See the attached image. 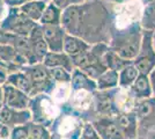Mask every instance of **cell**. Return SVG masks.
I'll list each match as a JSON object with an SVG mask.
<instances>
[{"label": "cell", "instance_id": "cell-3", "mask_svg": "<svg viewBox=\"0 0 155 139\" xmlns=\"http://www.w3.org/2000/svg\"><path fill=\"white\" fill-rule=\"evenodd\" d=\"M110 5V4H109ZM112 13V31L124 30L140 23L145 5L140 0H129L119 5H110Z\"/></svg>", "mask_w": 155, "mask_h": 139}, {"label": "cell", "instance_id": "cell-14", "mask_svg": "<svg viewBox=\"0 0 155 139\" xmlns=\"http://www.w3.org/2000/svg\"><path fill=\"white\" fill-rule=\"evenodd\" d=\"M91 48V44H89L88 42H86L78 36L67 34L65 37L63 51L74 61V60L79 59L80 57H82L84 53L88 52Z\"/></svg>", "mask_w": 155, "mask_h": 139}, {"label": "cell", "instance_id": "cell-17", "mask_svg": "<svg viewBox=\"0 0 155 139\" xmlns=\"http://www.w3.org/2000/svg\"><path fill=\"white\" fill-rule=\"evenodd\" d=\"M111 117L116 121V123L122 129V131L127 139H136L138 137L139 122H138L134 111L129 114L117 113L116 115H114Z\"/></svg>", "mask_w": 155, "mask_h": 139}, {"label": "cell", "instance_id": "cell-6", "mask_svg": "<svg viewBox=\"0 0 155 139\" xmlns=\"http://www.w3.org/2000/svg\"><path fill=\"white\" fill-rule=\"evenodd\" d=\"M31 84V98L39 94H50L54 82L50 77L49 68L43 63L26 65L22 68Z\"/></svg>", "mask_w": 155, "mask_h": 139}, {"label": "cell", "instance_id": "cell-12", "mask_svg": "<svg viewBox=\"0 0 155 139\" xmlns=\"http://www.w3.org/2000/svg\"><path fill=\"white\" fill-rule=\"evenodd\" d=\"M31 122L30 110H18L7 106H2L0 110V123L8 126L9 129H14L16 126L26 125Z\"/></svg>", "mask_w": 155, "mask_h": 139}, {"label": "cell", "instance_id": "cell-34", "mask_svg": "<svg viewBox=\"0 0 155 139\" xmlns=\"http://www.w3.org/2000/svg\"><path fill=\"white\" fill-rule=\"evenodd\" d=\"M5 1L9 7H20L21 5L29 2V1H34V0H5ZM44 1H50V0H44Z\"/></svg>", "mask_w": 155, "mask_h": 139}, {"label": "cell", "instance_id": "cell-1", "mask_svg": "<svg viewBox=\"0 0 155 139\" xmlns=\"http://www.w3.org/2000/svg\"><path fill=\"white\" fill-rule=\"evenodd\" d=\"M61 26L65 31L89 44H109L112 31L111 7L104 0H88L82 5L63 11Z\"/></svg>", "mask_w": 155, "mask_h": 139}, {"label": "cell", "instance_id": "cell-11", "mask_svg": "<svg viewBox=\"0 0 155 139\" xmlns=\"http://www.w3.org/2000/svg\"><path fill=\"white\" fill-rule=\"evenodd\" d=\"M30 100L31 98L28 94L18 88L8 84L2 85V103L5 106L18 110H27L29 109Z\"/></svg>", "mask_w": 155, "mask_h": 139}, {"label": "cell", "instance_id": "cell-28", "mask_svg": "<svg viewBox=\"0 0 155 139\" xmlns=\"http://www.w3.org/2000/svg\"><path fill=\"white\" fill-rule=\"evenodd\" d=\"M140 26L143 30L155 31V5H147L143 8Z\"/></svg>", "mask_w": 155, "mask_h": 139}, {"label": "cell", "instance_id": "cell-9", "mask_svg": "<svg viewBox=\"0 0 155 139\" xmlns=\"http://www.w3.org/2000/svg\"><path fill=\"white\" fill-rule=\"evenodd\" d=\"M94 93L86 89H75L72 92L71 99L66 106L72 111L80 115L86 122H87L86 116H91V122L94 118H96V115L94 111Z\"/></svg>", "mask_w": 155, "mask_h": 139}, {"label": "cell", "instance_id": "cell-8", "mask_svg": "<svg viewBox=\"0 0 155 139\" xmlns=\"http://www.w3.org/2000/svg\"><path fill=\"white\" fill-rule=\"evenodd\" d=\"M132 63L140 74L149 75L155 68V48L152 31L143 30L140 51Z\"/></svg>", "mask_w": 155, "mask_h": 139}, {"label": "cell", "instance_id": "cell-38", "mask_svg": "<svg viewBox=\"0 0 155 139\" xmlns=\"http://www.w3.org/2000/svg\"><path fill=\"white\" fill-rule=\"evenodd\" d=\"M140 1L145 6H147V5H155V0H140Z\"/></svg>", "mask_w": 155, "mask_h": 139}, {"label": "cell", "instance_id": "cell-20", "mask_svg": "<svg viewBox=\"0 0 155 139\" xmlns=\"http://www.w3.org/2000/svg\"><path fill=\"white\" fill-rule=\"evenodd\" d=\"M48 2L49 1H44V0H34V1H29V2L21 5L18 8L28 20L32 21L35 23H39V20L43 15V12L45 9Z\"/></svg>", "mask_w": 155, "mask_h": 139}, {"label": "cell", "instance_id": "cell-5", "mask_svg": "<svg viewBox=\"0 0 155 139\" xmlns=\"http://www.w3.org/2000/svg\"><path fill=\"white\" fill-rule=\"evenodd\" d=\"M109 49V45L105 43L93 44L89 51L84 53L82 57L74 60L73 64L75 68L84 71L91 78L96 80L103 72L108 70V67L104 63V53Z\"/></svg>", "mask_w": 155, "mask_h": 139}, {"label": "cell", "instance_id": "cell-19", "mask_svg": "<svg viewBox=\"0 0 155 139\" xmlns=\"http://www.w3.org/2000/svg\"><path fill=\"white\" fill-rule=\"evenodd\" d=\"M42 63L48 68L61 67V68H65V70H67L70 72H72L75 68L74 64H73V60L64 51H60V52H51V51H49Z\"/></svg>", "mask_w": 155, "mask_h": 139}, {"label": "cell", "instance_id": "cell-15", "mask_svg": "<svg viewBox=\"0 0 155 139\" xmlns=\"http://www.w3.org/2000/svg\"><path fill=\"white\" fill-rule=\"evenodd\" d=\"M137 101L129 88L117 87L114 89V104L117 113H133L137 106Z\"/></svg>", "mask_w": 155, "mask_h": 139}, {"label": "cell", "instance_id": "cell-26", "mask_svg": "<svg viewBox=\"0 0 155 139\" xmlns=\"http://www.w3.org/2000/svg\"><path fill=\"white\" fill-rule=\"evenodd\" d=\"M139 71L133 63H131L129 65L122 68L118 72V78H119V87L122 88H130L133 85V82L136 81V79L139 77Z\"/></svg>", "mask_w": 155, "mask_h": 139}, {"label": "cell", "instance_id": "cell-36", "mask_svg": "<svg viewBox=\"0 0 155 139\" xmlns=\"http://www.w3.org/2000/svg\"><path fill=\"white\" fill-rule=\"evenodd\" d=\"M149 80H150V85H152V89H153V98H155V68L149 74Z\"/></svg>", "mask_w": 155, "mask_h": 139}, {"label": "cell", "instance_id": "cell-16", "mask_svg": "<svg viewBox=\"0 0 155 139\" xmlns=\"http://www.w3.org/2000/svg\"><path fill=\"white\" fill-rule=\"evenodd\" d=\"M28 40H29L30 49H31V52L34 55L36 61L37 63H42L43 59H44V57L49 52V48L46 45V42L44 40V36H43L42 27L39 26V25L35 27V29L29 35Z\"/></svg>", "mask_w": 155, "mask_h": 139}, {"label": "cell", "instance_id": "cell-18", "mask_svg": "<svg viewBox=\"0 0 155 139\" xmlns=\"http://www.w3.org/2000/svg\"><path fill=\"white\" fill-rule=\"evenodd\" d=\"M129 89L137 101L148 100L153 98V89L150 85L149 75H146V74H139V77Z\"/></svg>", "mask_w": 155, "mask_h": 139}, {"label": "cell", "instance_id": "cell-7", "mask_svg": "<svg viewBox=\"0 0 155 139\" xmlns=\"http://www.w3.org/2000/svg\"><path fill=\"white\" fill-rule=\"evenodd\" d=\"M38 23L28 20L19 11L18 7H11L9 13L7 14L5 20L0 23V29L7 33L14 34L22 37H29V35Z\"/></svg>", "mask_w": 155, "mask_h": 139}, {"label": "cell", "instance_id": "cell-13", "mask_svg": "<svg viewBox=\"0 0 155 139\" xmlns=\"http://www.w3.org/2000/svg\"><path fill=\"white\" fill-rule=\"evenodd\" d=\"M43 36L46 42V45L49 48V51L51 52H60L63 51L65 37L67 33L65 31L61 25L59 26H41Z\"/></svg>", "mask_w": 155, "mask_h": 139}, {"label": "cell", "instance_id": "cell-27", "mask_svg": "<svg viewBox=\"0 0 155 139\" xmlns=\"http://www.w3.org/2000/svg\"><path fill=\"white\" fill-rule=\"evenodd\" d=\"M103 59H104V63H105L107 67H108V70H114V71H117V72H119L122 68H124L126 65H129V64L132 63V61L125 60V59H123L122 57H119V56H118L114 50H111L110 48L107 50V52L104 53Z\"/></svg>", "mask_w": 155, "mask_h": 139}, {"label": "cell", "instance_id": "cell-39", "mask_svg": "<svg viewBox=\"0 0 155 139\" xmlns=\"http://www.w3.org/2000/svg\"><path fill=\"white\" fill-rule=\"evenodd\" d=\"M0 101H2V85H0Z\"/></svg>", "mask_w": 155, "mask_h": 139}, {"label": "cell", "instance_id": "cell-4", "mask_svg": "<svg viewBox=\"0 0 155 139\" xmlns=\"http://www.w3.org/2000/svg\"><path fill=\"white\" fill-rule=\"evenodd\" d=\"M29 110L31 114V122L46 127H50L63 113V108L56 104L49 94H39L31 98Z\"/></svg>", "mask_w": 155, "mask_h": 139}, {"label": "cell", "instance_id": "cell-21", "mask_svg": "<svg viewBox=\"0 0 155 139\" xmlns=\"http://www.w3.org/2000/svg\"><path fill=\"white\" fill-rule=\"evenodd\" d=\"M71 86L72 89H86L89 92H96L97 86H96V80L91 78L88 74H86L84 71L79 70V68H74L72 71V77H71Z\"/></svg>", "mask_w": 155, "mask_h": 139}, {"label": "cell", "instance_id": "cell-23", "mask_svg": "<svg viewBox=\"0 0 155 139\" xmlns=\"http://www.w3.org/2000/svg\"><path fill=\"white\" fill-rule=\"evenodd\" d=\"M61 18H63V11L56 6L52 1H49L38 25L39 26H59L61 25Z\"/></svg>", "mask_w": 155, "mask_h": 139}, {"label": "cell", "instance_id": "cell-2", "mask_svg": "<svg viewBox=\"0 0 155 139\" xmlns=\"http://www.w3.org/2000/svg\"><path fill=\"white\" fill-rule=\"evenodd\" d=\"M143 29L140 23L124 30L111 31L109 48L123 59L133 61L140 51Z\"/></svg>", "mask_w": 155, "mask_h": 139}, {"label": "cell", "instance_id": "cell-25", "mask_svg": "<svg viewBox=\"0 0 155 139\" xmlns=\"http://www.w3.org/2000/svg\"><path fill=\"white\" fill-rule=\"evenodd\" d=\"M97 91H111L119 87L118 72L114 70H107L96 79Z\"/></svg>", "mask_w": 155, "mask_h": 139}, {"label": "cell", "instance_id": "cell-35", "mask_svg": "<svg viewBox=\"0 0 155 139\" xmlns=\"http://www.w3.org/2000/svg\"><path fill=\"white\" fill-rule=\"evenodd\" d=\"M7 77H8L7 71L5 68H2V67L0 66V85H4V84L6 82Z\"/></svg>", "mask_w": 155, "mask_h": 139}, {"label": "cell", "instance_id": "cell-30", "mask_svg": "<svg viewBox=\"0 0 155 139\" xmlns=\"http://www.w3.org/2000/svg\"><path fill=\"white\" fill-rule=\"evenodd\" d=\"M50 72V77H51L52 81L54 84L58 82H70L71 81L72 72L61 68V67H53V68H49Z\"/></svg>", "mask_w": 155, "mask_h": 139}, {"label": "cell", "instance_id": "cell-29", "mask_svg": "<svg viewBox=\"0 0 155 139\" xmlns=\"http://www.w3.org/2000/svg\"><path fill=\"white\" fill-rule=\"evenodd\" d=\"M27 139H52V134L49 127L30 122L28 124Z\"/></svg>", "mask_w": 155, "mask_h": 139}, {"label": "cell", "instance_id": "cell-40", "mask_svg": "<svg viewBox=\"0 0 155 139\" xmlns=\"http://www.w3.org/2000/svg\"><path fill=\"white\" fill-rule=\"evenodd\" d=\"M153 42H154V48H155V31L153 33Z\"/></svg>", "mask_w": 155, "mask_h": 139}, {"label": "cell", "instance_id": "cell-10", "mask_svg": "<svg viewBox=\"0 0 155 139\" xmlns=\"http://www.w3.org/2000/svg\"><path fill=\"white\" fill-rule=\"evenodd\" d=\"M91 123L101 139H127L116 121L110 116H97Z\"/></svg>", "mask_w": 155, "mask_h": 139}, {"label": "cell", "instance_id": "cell-32", "mask_svg": "<svg viewBox=\"0 0 155 139\" xmlns=\"http://www.w3.org/2000/svg\"><path fill=\"white\" fill-rule=\"evenodd\" d=\"M81 137L84 139H101V137L98 136V133L91 122L84 123V127H82V132H81Z\"/></svg>", "mask_w": 155, "mask_h": 139}, {"label": "cell", "instance_id": "cell-33", "mask_svg": "<svg viewBox=\"0 0 155 139\" xmlns=\"http://www.w3.org/2000/svg\"><path fill=\"white\" fill-rule=\"evenodd\" d=\"M11 7L7 5V2L5 0H0V23L5 20V18L7 16V14L9 13Z\"/></svg>", "mask_w": 155, "mask_h": 139}, {"label": "cell", "instance_id": "cell-37", "mask_svg": "<svg viewBox=\"0 0 155 139\" xmlns=\"http://www.w3.org/2000/svg\"><path fill=\"white\" fill-rule=\"evenodd\" d=\"M104 1L110 4V5H119V4H123L125 1H129V0H104Z\"/></svg>", "mask_w": 155, "mask_h": 139}, {"label": "cell", "instance_id": "cell-41", "mask_svg": "<svg viewBox=\"0 0 155 139\" xmlns=\"http://www.w3.org/2000/svg\"><path fill=\"white\" fill-rule=\"evenodd\" d=\"M4 106V103H2V101H0V110H1V108Z\"/></svg>", "mask_w": 155, "mask_h": 139}, {"label": "cell", "instance_id": "cell-22", "mask_svg": "<svg viewBox=\"0 0 155 139\" xmlns=\"http://www.w3.org/2000/svg\"><path fill=\"white\" fill-rule=\"evenodd\" d=\"M72 92H73V89H72L71 82H58V84L53 85L49 95L56 104L63 108L68 103V101L71 99Z\"/></svg>", "mask_w": 155, "mask_h": 139}, {"label": "cell", "instance_id": "cell-24", "mask_svg": "<svg viewBox=\"0 0 155 139\" xmlns=\"http://www.w3.org/2000/svg\"><path fill=\"white\" fill-rule=\"evenodd\" d=\"M5 84H8V85H11V86L18 88V89L22 91L23 93L28 94L29 96L31 95V91H32L31 84H30V81L28 79L27 74L23 72L22 70L8 74ZM30 98H31V96H30Z\"/></svg>", "mask_w": 155, "mask_h": 139}, {"label": "cell", "instance_id": "cell-31", "mask_svg": "<svg viewBox=\"0 0 155 139\" xmlns=\"http://www.w3.org/2000/svg\"><path fill=\"white\" fill-rule=\"evenodd\" d=\"M52 1L57 7H59L61 11H65L67 8H71L74 6H79V5H82L86 1L88 0H50Z\"/></svg>", "mask_w": 155, "mask_h": 139}]
</instances>
